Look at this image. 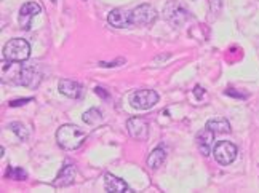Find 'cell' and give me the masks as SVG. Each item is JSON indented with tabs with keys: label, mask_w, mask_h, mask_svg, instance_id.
Segmentation results:
<instances>
[{
	"label": "cell",
	"mask_w": 259,
	"mask_h": 193,
	"mask_svg": "<svg viewBox=\"0 0 259 193\" xmlns=\"http://www.w3.org/2000/svg\"><path fill=\"white\" fill-rule=\"evenodd\" d=\"M87 139V134L75 125H63L56 131V142L64 150H77Z\"/></svg>",
	"instance_id": "1"
},
{
	"label": "cell",
	"mask_w": 259,
	"mask_h": 193,
	"mask_svg": "<svg viewBox=\"0 0 259 193\" xmlns=\"http://www.w3.org/2000/svg\"><path fill=\"white\" fill-rule=\"evenodd\" d=\"M4 58L5 61L12 63H24L31 58V45L24 38H12L4 46Z\"/></svg>",
	"instance_id": "2"
},
{
	"label": "cell",
	"mask_w": 259,
	"mask_h": 193,
	"mask_svg": "<svg viewBox=\"0 0 259 193\" xmlns=\"http://www.w3.org/2000/svg\"><path fill=\"white\" fill-rule=\"evenodd\" d=\"M158 99H160V96L154 89H138L130 94L128 103L136 110H149L158 103Z\"/></svg>",
	"instance_id": "3"
},
{
	"label": "cell",
	"mask_w": 259,
	"mask_h": 193,
	"mask_svg": "<svg viewBox=\"0 0 259 193\" xmlns=\"http://www.w3.org/2000/svg\"><path fill=\"white\" fill-rule=\"evenodd\" d=\"M213 155L214 160L218 161L219 165L227 166L235 161L237 158V147L229 140H221L213 147Z\"/></svg>",
	"instance_id": "4"
},
{
	"label": "cell",
	"mask_w": 259,
	"mask_h": 193,
	"mask_svg": "<svg viewBox=\"0 0 259 193\" xmlns=\"http://www.w3.org/2000/svg\"><path fill=\"white\" fill-rule=\"evenodd\" d=\"M163 16L166 21H170L173 26H183L189 19V12L179 2H168L163 8Z\"/></svg>",
	"instance_id": "5"
},
{
	"label": "cell",
	"mask_w": 259,
	"mask_h": 193,
	"mask_svg": "<svg viewBox=\"0 0 259 193\" xmlns=\"http://www.w3.org/2000/svg\"><path fill=\"white\" fill-rule=\"evenodd\" d=\"M157 19V12L151 5H139L132 12V23L133 26H149Z\"/></svg>",
	"instance_id": "6"
},
{
	"label": "cell",
	"mask_w": 259,
	"mask_h": 193,
	"mask_svg": "<svg viewBox=\"0 0 259 193\" xmlns=\"http://www.w3.org/2000/svg\"><path fill=\"white\" fill-rule=\"evenodd\" d=\"M42 13V7L35 4V2H27L24 4L21 8H19V16H18V21H19V26L23 29H31V23L34 16L40 15Z\"/></svg>",
	"instance_id": "7"
},
{
	"label": "cell",
	"mask_w": 259,
	"mask_h": 193,
	"mask_svg": "<svg viewBox=\"0 0 259 193\" xmlns=\"http://www.w3.org/2000/svg\"><path fill=\"white\" fill-rule=\"evenodd\" d=\"M126 129L130 136L136 140H144L147 139V134H149V125L147 121L143 120V118H138V117H133L126 121Z\"/></svg>",
	"instance_id": "8"
},
{
	"label": "cell",
	"mask_w": 259,
	"mask_h": 193,
	"mask_svg": "<svg viewBox=\"0 0 259 193\" xmlns=\"http://www.w3.org/2000/svg\"><path fill=\"white\" fill-rule=\"evenodd\" d=\"M107 23L111 24L112 27H117V29H125V27L133 26L132 12H128V10H122V8H115V10H112L111 13H109Z\"/></svg>",
	"instance_id": "9"
},
{
	"label": "cell",
	"mask_w": 259,
	"mask_h": 193,
	"mask_svg": "<svg viewBox=\"0 0 259 193\" xmlns=\"http://www.w3.org/2000/svg\"><path fill=\"white\" fill-rule=\"evenodd\" d=\"M195 142H197L198 150H200V154L203 157H210V154L213 152V144H214V133L211 129L205 128L197 134Z\"/></svg>",
	"instance_id": "10"
},
{
	"label": "cell",
	"mask_w": 259,
	"mask_h": 193,
	"mask_svg": "<svg viewBox=\"0 0 259 193\" xmlns=\"http://www.w3.org/2000/svg\"><path fill=\"white\" fill-rule=\"evenodd\" d=\"M58 89H59V93H61L63 96L71 98V99H78L82 96V91H83L80 83L74 82V80H67V78L59 80Z\"/></svg>",
	"instance_id": "11"
},
{
	"label": "cell",
	"mask_w": 259,
	"mask_h": 193,
	"mask_svg": "<svg viewBox=\"0 0 259 193\" xmlns=\"http://www.w3.org/2000/svg\"><path fill=\"white\" fill-rule=\"evenodd\" d=\"M75 179V166L72 163H64V166L59 171V174L56 176V179L53 180L55 187H67L71 185Z\"/></svg>",
	"instance_id": "12"
},
{
	"label": "cell",
	"mask_w": 259,
	"mask_h": 193,
	"mask_svg": "<svg viewBox=\"0 0 259 193\" xmlns=\"http://www.w3.org/2000/svg\"><path fill=\"white\" fill-rule=\"evenodd\" d=\"M104 187H106V191L109 193H123V191H128V185L126 182L120 177H117L111 172H106L104 174Z\"/></svg>",
	"instance_id": "13"
},
{
	"label": "cell",
	"mask_w": 259,
	"mask_h": 193,
	"mask_svg": "<svg viewBox=\"0 0 259 193\" xmlns=\"http://www.w3.org/2000/svg\"><path fill=\"white\" fill-rule=\"evenodd\" d=\"M208 129H211L213 133L216 134H227L231 133V125H229V121L226 118H213L210 121H206V126Z\"/></svg>",
	"instance_id": "14"
},
{
	"label": "cell",
	"mask_w": 259,
	"mask_h": 193,
	"mask_svg": "<svg viewBox=\"0 0 259 193\" xmlns=\"http://www.w3.org/2000/svg\"><path fill=\"white\" fill-rule=\"evenodd\" d=\"M166 158V152L163 147H157L151 152V155H149L147 158V166L151 168V169H157V168H160L163 165V161Z\"/></svg>",
	"instance_id": "15"
},
{
	"label": "cell",
	"mask_w": 259,
	"mask_h": 193,
	"mask_svg": "<svg viewBox=\"0 0 259 193\" xmlns=\"http://www.w3.org/2000/svg\"><path fill=\"white\" fill-rule=\"evenodd\" d=\"M82 120L85 121L87 125L95 126V125L101 123V121H103V114H101V110H99V109H90L82 115Z\"/></svg>",
	"instance_id": "16"
},
{
	"label": "cell",
	"mask_w": 259,
	"mask_h": 193,
	"mask_svg": "<svg viewBox=\"0 0 259 193\" xmlns=\"http://www.w3.org/2000/svg\"><path fill=\"white\" fill-rule=\"evenodd\" d=\"M10 129L13 131L15 134H18V137L21 140H26L29 137V129L23 125L19 123V121H15V123H10Z\"/></svg>",
	"instance_id": "17"
},
{
	"label": "cell",
	"mask_w": 259,
	"mask_h": 193,
	"mask_svg": "<svg viewBox=\"0 0 259 193\" xmlns=\"http://www.w3.org/2000/svg\"><path fill=\"white\" fill-rule=\"evenodd\" d=\"M5 176L10 177V179H15V180H26V177H27L24 169H21V168H13V166H8Z\"/></svg>",
	"instance_id": "18"
},
{
	"label": "cell",
	"mask_w": 259,
	"mask_h": 193,
	"mask_svg": "<svg viewBox=\"0 0 259 193\" xmlns=\"http://www.w3.org/2000/svg\"><path fill=\"white\" fill-rule=\"evenodd\" d=\"M32 101V98H23V99H16V101H10V107H19V106H24L29 104Z\"/></svg>",
	"instance_id": "19"
},
{
	"label": "cell",
	"mask_w": 259,
	"mask_h": 193,
	"mask_svg": "<svg viewBox=\"0 0 259 193\" xmlns=\"http://www.w3.org/2000/svg\"><path fill=\"white\" fill-rule=\"evenodd\" d=\"M226 94H229V96H235V98H238V99H245L248 94H240V93H237V89H227L226 91Z\"/></svg>",
	"instance_id": "20"
},
{
	"label": "cell",
	"mask_w": 259,
	"mask_h": 193,
	"mask_svg": "<svg viewBox=\"0 0 259 193\" xmlns=\"http://www.w3.org/2000/svg\"><path fill=\"white\" fill-rule=\"evenodd\" d=\"M194 94L197 96V99H202V98H203V88H202V86H195Z\"/></svg>",
	"instance_id": "21"
},
{
	"label": "cell",
	"mask_w": 259,
	"mask_h": 193,
	"mask_svg": "<svg viewBox=\"0 0 259 193\" xmlns=\"http://www.w3.org/2000/svg\"><path fill=\"white\" fill-rule=\"evenodd\" d=\"M117 64H123V59H117L115 63H101L103 67H114V66H117Z\"/></svg>",
	"instance_id": "22"
},
{
	"label": "cell",
	"mask_w": 259,
	"mask_h": 193,
	"mask_svg": "<svg viewBox=\"0 0 259 193\" xmlns=\"http://www.w3.org/2000/svg\"><path fill=\"white\" fill-rule=\"evenodd\" d=\"M96 93H98L99 96H103L104 99H106V98H109V94H107V91H104L103 88H99V86L96 88Z\"/></svg>",
	"instance_id": "23"
},
{
	"label": "cell",
	"mask_w": 259,
	"mask_h": 193,
	"mask_svg": "<svg viewBox=\"0 0 259 193\" xmlns=\"http://www.w3.org/2000/svg\"><path fill=\"white\" fill-rule=\"evenodd\" d=\"M83 2H85V0H83Z\"/></svg>",
	"instance_id": "24"
}]
</instances>
